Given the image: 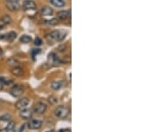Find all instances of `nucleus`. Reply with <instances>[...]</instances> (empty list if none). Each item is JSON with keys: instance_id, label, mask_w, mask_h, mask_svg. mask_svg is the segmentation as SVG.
<instances>
[{"instance_id": "nucleus-1", "label": "nucleus", "mask_w": 159, "mask_h": 132, "mask_svg": "<svg viewBox=\"0 0 159 132\" xmlns=\"http://www.w3.org/2000/svg\"><path fill=\"white\" fill-rule=\"evenodd\" d=\"M66 37V33L62 30H54L46 35V40L49 44H53V42H61Z\"/></svg>"}, {"instance_id": "nucleus-2", "label": "nucleus", "mask_w": 159, "mask_h": 132, "mask_svg": "<svg viewBox=\"0 0 159 132\" xmlns=\"http://www.w3.org/2000/svg\"><path fill=\"white\" fill-rule=\"evenodd\" d=\"M54 114L58 119H66L70 114V109L66 105H58L54 110Z\"/></svg>"}, {"instance_id": "nucleus-3", "label": "nucleus", "mask_w": 159, "mask_h": 132, "mask_svg": "<svg viewBox=\"0 0 159 132\" xmlns=\"http://www.w3.org/2000/svg\"><path fill=\"white\" fill-rule=\"evenodd\" d=\"M46 110H47V105L44 102L40 101L35 105L33 112L36 114H43L45 113Z\"/></svg>"}, {"instance_id": "nucleus-4", "label": "nucleus", "mask_w": 159, "mask_h": 132, "mask_svg": "<svg viewBox=\"0 0 159 132\" xmlns=\"http://www.w3.org/2000/svg\"><path fill=\"white\" fill-rule=\"evenodd\" d=\"M10 94L14 98H19L24 93V88L20 84H16L10 90Z\"/></svg>"}, {"instance_id": "nucleus-5", "label": "nucleus", "mask_w": 159, "mask_h": 132, "mask_svg": "<svg viewBox=\"0 0 159 132\" xmlns=\"http://www.w3.org/2000/svg\"><path fill=\"white\" fill-rule=\"evenodd\" d=\"M42 121L38 119H29V121L28 122V127L29 129L35 130V129H39L42 127Z\"/></svg>"}, {"instance_id": "nucleus-6", "label": "nucleus", "mask_w": 159, "mask_h": 132, "mask_svg": "<svg viewBox=\"0 0 159 132\" xmlns=\"http://www.w3.org/2000/svg\"><path fill=\"white\" fill-rule=\"evenodd\" d=\"M30 103V100L28 98H22L20 99H19L16 104H15V106H16V108L19 109L20 111L22 110V109H25L28 107V105H29Z\"/></svg>"}, {"instance_id": "nucleus-7", "label": "nucleus", "mask_w": 159, "mask_h": 132, "mask_svg": "<svg viewBox=\"0 0 159 132\" xmlns=\"http://www.w3.org/2000/svg\"><path fill=\"white\" fill-rule=\"evenodd\" d=\"M23 10L26 12H31L35 11L36 9V4L33 1V0H25L22 5Z\"/></svg>"}, {"instance_id": "nucleus-8", "label": "nucleus", "mask_w": 159, "mask_h": 132, "mask_svg": "<svg viewBox=\"0 0 159 132\" xmlns=\"http://www.w3.org/2000/svg\"><path fill=\"white\" fill-rule=\"evenodd\" d=\"M32 115H33V110L31 109L25 108V109L20 110V116L22 119H25V120H29L32 117Z\"/></svg>"}, {"instance_id": "nucleus-9", "label": "nucleus", "mask_w": 159, "mask_h": 132, "mask_svg": "<svg viewBox=\"0 0 159 132\" xmlns=\"http://www.w3.org/2000/svg\"><path fill=\"white\" fill-rule=\"evenodd\" d=\"M57 18L59 20H66L70 18V10L68 11H60L57 14Z\"/></svg>"}, {"instance_id": "nucleus-10", "label": "nucleus", "mask_w": 159, "mask_h": 132, "mask_svg": "<svg viewBox=\"0 0 159 132\" xmlns=\"http://www.w3.org/2000/svg\"><path fill=\"white\" fill-rule=\"evenodd\" d=\"M48 62L51 63V65H54V64L56 65V64H58L60 62V61H59L58 57L57 56V54L54 53V52H52V53H51L50 55H49Z\"/></svg>"}, {"instance_id": "nucleus-11", "label": "nucleus", "mask_w": 159, "mask_h": 132, "mask_svg": "<svg viewBox=\"0 0 159 132\" xmlns=\"http://www.w3.org/2000/svg\"><path fill=\"white\" fill-rule=\"evenodd\" d=\"M40 13L43 16H51L53 14V10L49 6H43L40 10Z\"/></svg>"}, {"instance_id": "nucleus-12", "label": "nucleus", "mask_w": 159, "mask_h": 132, "mask_svg": "<svg viewBox=\"0 0 159 132\" xmlns=\"http://www.w3.org/2000/svg\"><path fill=\"white\" fill-rule=\"evenodd\" d=\"M64 86V82L62 81H53L51 82V89L55 90H58Z\"/></svg>"}, {"instance_id": "nucleus-13", "label": "nucleus", "mask_w": 159, "mask_h": 132, "mask_svg": "<svg viewBox=\"0 0 159 132\" xmlns=\"http://www.w3.org/2000/svg\"><path fill=\"white\" fill-rule=\"evenodd\" d=\"M11 73H12V75L14 76H21L24 74V70L21 67H16L12 68Z\"/></svg>"}, {"instance_id": "nucleus-14", "label": "nucleus", "mask_w": 159, "mask_h": 132, "mask_svg": "<svg viewBox=\"0 0 159 132\" xmlns=\"http://www.w3.org/2000/svg\"><path fill=\"white\" fill-rule=\"evenodd\" d=\"M0 132H15V122L13 121H10L7 127L2 130H0Z\"/></svg>"}, {"instance_id": "nucleus-15", "label": "nucleus", "mask_w": 159, "mask_h": 132, "mask_svg": "<svg viewBox=\"0 0 159 132\" xmlns=\"http://www.w3.org/2000/svg\"><path fill=\"white\" fill-rule=\"evenodd\" d=\"M6 7L10 10V11H18L20 8V5L19 4V2H14V3H6Z\"/></svg>"}, {"instance_id": "nucleus-16", "label": "nucleus", "mask_w": 159, "mask_h": 132, "mask_svg": "<svg viewBox=\"0 0 159 132\" xmlns=\"http://www.w3.org/2000/svg\"><path fill=\"white\" fill-rule=\"evenodd\" d=\"M50 3L53 6L58 7V8L64 7L66 5V2L64 1V0H50Z\"/></svg>"}, {"instance_id": "nucleus-17", "label": "nucleus", "mask_w": 159, "mask_h": 132, "mask_svg": "<svg viewBox=\"0 0 159 132\" xmlns=\"http://www.w3.org/2000/svg\"><path fill=\"white\" fill-rule=\"evenodd\" d=\"M7 64L10 67H20V61H18V59H16L15 58H10L7 61Z\"/></svg>"}, {"instance_id": "nucleus-18", "label": "nucleus", "mask_w": 159, "mask_h": 132, "mask_svg": "<svg viewBox=\"0 0 159 132\" xmlns=\"http://www.w3.org/2000/svg\"><path fill=\"white\" fill-rule=\"evenodd\" d=\"M16 37H17L16 32H14V31H10L8 34L5 35V38H6L7 41L12 42V41H14V40L16 38Z\"/></svg>"}, {"instance_id": "nucleus-19", "label": "nucleus", "mask_w": 159, "mask_h": 132, "mask_svg": "<svg viewBox=\"0 0 159 132\" xmlns=\"http://www.w3.org/2000/svg\"><path fill=\"white\" fill-rule=\"evenodd\" d=\"M20 41L22 44H29V43L32 42V37H30V35H23L22 37L20 38Z\"/></svg>"}, {"instance_id": "nucleus-20", "label": "nucleus", "mask_w": 159, "mask_h": 132, "mask_svg": "<svg viewBox=\"0 0 159 132\" xmlns=\"http://www.w3.org/2000/svg\"><path fill=\"white\" fill-rule=\"evenodd\" d=\"M0 82H1L4 85H10L11 83H13V80H11L5 76H0Z\"/></svg>"}, {"instance_id": "nucleus-21", "label": "nucleus", "mask_w": 159, "mask_h": 132, "mask_svg": "<svg viewBox=\"0 0 159 132\" xmlns=\"http://www.w3.org/2000/svg\"><path fill=\"white\" fill-rule=\"evenodd\" d=\"M2 20H3V21L6 24V25H9V24L12 22V18L9 16V15H7V14H5V15H4L2 18H1Z\"/></svg>"}, {"instance_id": "nucleus-22", "label": "nucleus", "mask_w": 159, "mask_h": 132, "mask_svg": "<svg viewBox=\"0 0 159 132\" xmlns=\"http://www.w3.org/2000/svg\"><path fill=\"white\" fill-rule=\"evenodd\" d=\"M10 118H11V116L8 114H5V115L0 117V119H1L2 121H4V122H10Z\"/></svg>"}, {"instance_id": "nucleus-23", "label": "nucleus", "mask_w": 159, "mask_h": 132, "mask_svg": "<svg viewBox=\"0 0 159 132\" xmlns=\"http://www.w3.org/2000/svg\"><path fill=\"white\" fill-rule=\"evenodd\" d=\"M45 21H48V23L50 24V25H57V24L58 23V20L54 18L52 20H45Z\"/></svg>"}, {"instance_id": "nucleus-24", "label": "nucleus", "mask_w": 159, "mask_h": 132, "mask_svg": "<svg viewBox=\"0 0 159 132\" xmlns=\"http://www.w3.org/2000/svg\"><path fill=\"white\" fill-rule=\"evenodd\" d=\"M35 45H37V46L42 45V44H43V41H42V39H41V38H39V37H36V38L35 39Z\"/></svg>"}, {"instance_id": "nucleus-25", "label": "nucleus", "mask_w": 159, "mask_h": 132, "mask_svg": "<svg viewBox=\"0 0 159 132\" xmlns=\"http://www.w3.org/2000/svg\"><path fill=\"white\" fill-rule=\"evenodd\" d=\"M49 101H50L51 104L54 105V104L57 103L58 100H57V98H55V97H50V99H49Z\"/></svg>"}, {"instance_id": "nucleus-26", "label": "nucleus", "mask_w": 159, "mask_h": 132, "mask_svg": "<svg viewBox=\"0 0 159 132\" xmlns=\"http://www.w3.org/2000/svg\"><path fill=\"white\" fill-rule=\"evenodd\" d=\"M66 44H63V45H60V46L58 48V49L59 52H65V51H66Z\"/></svg>"}, {"instance_id": "nucleus-27", "label": "nucleus", "mask_w": 159, "mask_h": 132, "mask_svg": "<svg viewBox=\"0 0 159 132\" xmlns=\"http://www.w3.org/2000/svg\"><path fill=\"white\" fill-rule=\"evenodd\" d=\"M5 26H7V25H6V24L3 21V20H2V19H0V29H4Z\"/></svg>"}, {"instance_id": "nucleus-28", "label": "nucleus", "mask_w": 159, "mask_h": 132, "mask_svg": "<svg viewBox=\"0 0 159 132\" xmlns=\"http://www.w3.org/2000/svg\"><path fill=\"white\" fill-rule=\"evenodd\" d=\"M58 132H72L70 129H60Z\"/></svg>"}, {"instance_id": "nucleus-29", "label": "nucleus", "mask_w": 159, "mask_h": 132, "mask_svg": "<svg viewBox=\"0 0 159 132\" xmlns=\"http://www.w3.org/2000/svg\"><path fill=\"white\" fill-rule=\"evenodd\" d=\"M40 52H41V51H40L39 49H37V50H33V52H33V56H35V54H37V53H39Z\"/></svg>"}, {"instance_id": "nucleus-30", "label": "nucleus", "mask_w": 159, "mask_h": 132, "mask_svg": "<svg viewBox=\"0 0 159 132\" xmlns=\"http://www.w3.org/2000/svg\"><path fill=\"white\" fill-rule=\"evenodd\" d=\"M20 0H6V3H14V2H19Z\"/></svg>"}, {"instance_id": "nucleus-31", "label": "nucleus", "mask_w": 159, "mask_h": 132, "mask_svg": "<svg viewBox=\"0 0 159 132\" xmlns=\"http://www.w3.org/2000/svg\"><path fill=\"white\" fill-rule=\"evenodd\" d=\"M4 87H5V85L3 84V83L0 82V90H2L3 89H4Z\"/></svg>"}, {"instance_id": "nucleus-32", "label": "nucleus", "mask_w": 159, "mask_h": 132, "mask_svg": "<svg viewBox=\"0 0 159 132\" xmlns=\"http://www.w3.org/2000/svg\"><path fill=\"white\" fill-rule=\"evenodd\" d=\"M48 132H56V131H54V130H51V131H48Z\"/></svg>"}]
</instances>
